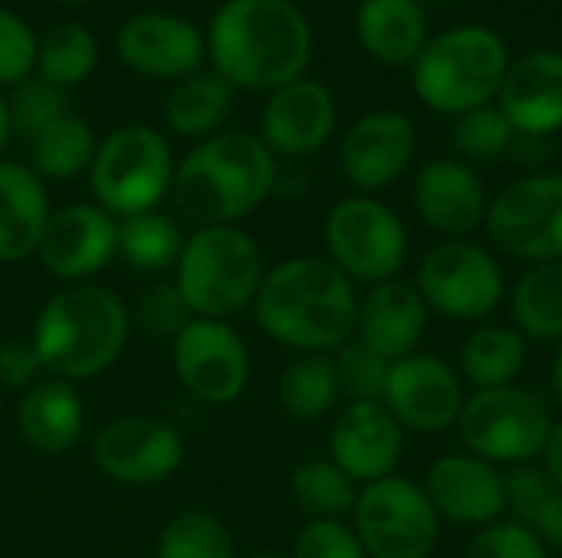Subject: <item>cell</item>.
<instances>
[{"label": "cell", "instance_id": "17", "mask_svg": "<svg viewBox=\"0 0 562 558\" xmlns=\"http://www.w3.org/2000/svg\"><path fill=\"white\" fill-rule=\"evenodd\" d=\"M402 451L405 431L385 401H346L329 428V460L359 487L392 477Z\"/></svg>", "mask_w": 562, "mask_h": 558}, {"label": "cell", "instance_id": "51", "mask_svg": "<svg viewBox=\"0 0 562 558\" xmlns=\"http://www.w3.org/2000/svg\"><path fill=\"white\" fill-rule=\"evenodd\" d=\"M59 3H69V7H79V3H92V0H59Z\"/></svg>", "mask_w": 562, "mask_h": 558}, {"label": "cell", "instance_id": "39", "mask_svg": "<svg viewBox=\"0 0 562 558\" xmlns=\"http://www.w3.org/2000/svg\"><path fill=\"white\" fill-rule=\"evenodd\" d=\"M514 135H517L514 125L507 122V115L497 105L471 109V112L458 115V122H454V145L464 158H474V161L501 158L514 145Z\"/></svg>", "mask_w": 562, "mask_h": 558}, {"label": "cell", "instance_id": "3", "mask_svg": "<svg viewBox=\"0 0 562 558\" xmlns=\"http://www.w3.org/2000/svg\"><path fill=\"white\" fill-rule=\"evenodd\" d=\"M128 332L132 316L122 296L99 283H79L43 303L30 342L49 378L82 385L119 362Z\"/></svg>", "mask_w": 562, "mask_h": 558}, {"label": "cell", "instance_id": "36", "mask_svg": "<svg viewBox=\"0 0 562 558\" xmlns=\"http://www.w3.org/2000/svg\"><path fill=\"white\" fill-rule=\"evenodd\" d=\"M155 558H237V549L231 529L217 516L204 510H184L165 523Z\"/></svg>", "mask_w": 562, "mask_h": 558}, {"label": "cell", "instance_id": "28", "mask_svg": "<svg viewBox=\"0 0 562 558\" xmlns=\"http://www.w3.org/2000/svg\"><path fill=\"white\" fill-rule=\"evenodd\" d=\"M527 349L530 342L514 326H477L461 345L458 375L461 382H471L477 391L517 385L527 365Z\"/></svg>", "mask_w": 562, "mask_h": 558}, {"label": "cell", "instance_id": "50", "mask_svg": "<svg viewBox=\"0 0 562 558\" xmlns=\"http://www.w3.org/2000/svg\"><path fill=\"white\" fill-rule=\"evenodd\" d=\"M247 558H290V556H280V553H257V556H247Z\"/></svg>", "mask_w": 562, "mask_h": 558}, {"label": "cell", "instance_id": "15", "mask_svg": "<svg viewBox=\"0 0 562 558\" xmlns=\"http://www.w3.org/2000/svg\"><path fill=\"white\" fill-rule=\"evenodd\" d=\"M382 401L395 414L402 431L445 434L458 428L468 395L458 368H451L445 358L412 352L392 365Z\"/></svg>", "mask_w": 562, "mask_h": 558}, {"label": "cell", "instance_id": "2", "mask_svg": "<svg viewBox=\"0 0 562 558\" xmlns=\"http://www.w3.org/2000/svg\"><path fill=\"white\" fill-rule=\"evenodd\" d=\"M204 43L217 76L257 92L303 79L313 56L310 23L293 0H227L211 16Z\"/></svg>", "mask_w": 562, "mask_h": 558}, {"label": "cell", "instance_id": "4", "mask_svg": "<svg viewBox=\"0 0 562 558\" xmlns=\"http://www.w3.org/2000/svg\"><path fill=\"white\" fill-rule=\"evenodd\" d=\"M277 184V161L263 138L217 132L175 164L171 201L198 227L237 224L254 214Z\"/></svg>", "mask_w": 562, "mask_h": 558}, {"label": "cell", "instance_id": "23", "mask_svg": "<svg viewBox=\"0 0 562 558\" xmlns=\"http://www.w3.org/2000/svg\"><path fill=\"white\" fill-rule=\"evenodd\" d=\"M428 312L431 309L415 283L402 276L375 283L359 299L356 339L372 352H379L382 358L398 362L422 345L428 329Z\"/></svg>", "mask_w": 562, "mask_h": 558}, {"label": "cell", "instance_id": "7", "mask_svg": "<svg viewBox=\"0 0 562 558\" xmlns=\"http://www.w3.org/2000/svg\"><path fill=\"white\" fill-rule=\"evenodd\" d=\"M175 158L168 141L148 125H122L105 135L89 164V187L115 220L158 210L171 194Z\"/></svg>", "mask_w": 562, "mask_h": 558}, {"label": "cell", "instance_id": "31", "mask_svg": "<svg viewBox=\"0 0 562 558\" xmlns=\"http://www.w3.org/2000/svg\"><path fill=\"white\" fill-rule=\"evenodd\" d=\"M510 316L527 342H562V260L537 263L517 280Z\"/></svg>", "mask_w": 562, "mask_h": 558}, {"label": "cell", "instance_id": "6", "mask_svg": "<svg viewBox=\"0 0 562 558\" xmlns=\"http://www.w3.org/2000/svg\"><path fill=\"white\" fill-rule=\"evenodd\" d=\"M510 69L507 43L487 26H454L425 43L412 62L418 99L441 115H464L497 99Z\"/></svg>", "mask_w": 562, "mask_h": 558}, {"label": "cell", "instance_id": "43", "mask_svg": "<svg viewBox=\"0 0 562 558\" xmlns=\"http://www.w3.org/2000/svg\"><path fill=\"white\" fill-rule=\"evenodd\" d=\"M464 558H550V553L530 529L514 520H501L471 539Z\"/></svg>", "mask_w": 562, "mask_h": 558}, {"label": "cell", "instance_id": "24", "mask_svg": "<svg viewBox=\"0 0 562 558\" xmlns=\"http://www.w3.org/2000/svg\"><path fill=\"white\" fill-rule=\"evenodd\" d=\"M501 112L517 135H553L562 128V53L537 49L510 62L497 92Z\"/></svg>", "mask_w": 562, "mask_h": 558}, {"label": "cell", "instance_id": "32", "mask_svg": "<svg viewBox=\"0 0 562 558\" xmlns=\"http://www.w3.org/2000/svg\"><path fill=\"white\" fill-rule=\"evenodd\" d=\"M277 398H280V408L293 421H303V424L333 414L339 408V401H342V388H339L333 355H300V358H293L280 372Z\"/></svg>", "mask_w": 562, "mask_h": 558}, {"label": "cell", "instance_id": "41", "mask_svg": "<svg viewBox=\"0 0 562 558\" xmlns=\"http://www.w3.org/2000/svg\"><path fill=\"white\" fill-rule=\"evenodd\" d=\"M290 558H369L352 523L346 520H310L296 539Z\"/></svg>", "mask_w": 562, "mask_h": 558}, {"label": "cell", "instance_id": "8", "mask_svg": "<svg viewBox=\"0 0 562 558\" xmlns=\"http://www.w3.org/2000/svg\"><path fill=\"white\" fill-rule=\"evenodd\" d=\"M326 260L339 266L352 283L395 280L408 260V227L382 201L369 194L342 197L323 224Z\"/></svg>", "mask_w": 562, "mask_h": 558}, {"label": "cell", "instance_id": "46", "mask_svg": "<svg viewBox=\"0 0 562 558\" xmlns=\"http://www.w3.org/2000/svg\"><path fill=\"white\" fill-rule=\"evenodd\" d=\"M547 549H562V490H557L543 510L533 516V523L527 526Z\"/></svg>", "mask_w": 562, "mask_h": 558}, {"label": "cell", "instance_id": "44", "mask_svg": "<svg viewBox=\"0 0 562 558\" xmlns=\"http://www.w3.org/2000/svg\"><path fill=\"white\" fill-rule=\"evenodd\" d=\"M560 487L547 477L543 467H514L507 477H504V503H507V513L514 516V523H520L524 529L533 523V516L543 510V503L557 493Z\"/></svg>", "mask_w": 562, "mask_h": 558}, {"label": "cell", "instance_id": "49", "mask_svg": "<svg viewBox=\"0 0 562 558\" xmlns=\"http://www.w3.org/2000/svg\"><path fill=\"white\" fill-rule=\"evenodd\" d=\"M550 385H553V395H557V401L562 405V342H560V349H557L553 368H550Z\"/></svg>", "mask_w": 562, "mask_h": 558}, {"label": "cell", "instance_id": "13", "mask_svg": "<svg viewBox=\"0 0 562 558\" xmlns=\"http://www.w3.org/2000/svg\"><path fill=\"white\" fill-rule=\"evenodd\" d=\"M178 385L201 405L227 408L250 385V352L240 332L221 319H191L171 339Z\"/></svg>", "mask_w": 562, "mask_h": 558}, {"label": "cell", "instance_id": "48", "mask_svg": "<svg viewBox=\"0 0 562 558\" xmlns=\"http://www.w3.org/2000/svg\"><path fill=\"white\" fill-rule=\"evenodd\" d=\"M10 138H13V132H10V109H7V99L0 95V155L7 151Z\"/></svg>", "mask_w": 562, "mask_h": 558}, {"label": "cell", "instance_id": "40", "mask_svg": "<svg viewBox=\"0 0 562 558\" xmlns=\"http://www.w3.org/2000/svg\"><path fill=\"white\" fill-rule=\"evenodd\" d=\"M191 309L184 306L181 293L175 289V283H155L145 289V296L135 306V326L148 335V339H175L188 322H191Z\"/></svg>", "mask_w": 562, "mask_h": 558}, {"label": "cell", "instance_id": "34", "mask_svg": "<svg viewBox=\"0 0 562 558\" xmlns=\"http://www.w3.org/2000/svg\"><path fill=\"white\" fill-rule=\"evenodd\" d=\"M290 493L310 520H346L359 500V483L333 460H306L293 470Z\"/></svg>", "mask_w": 562, "mask_h": 558}, {"label": "cell", "instance_id": "19", "mask_svg": "<svg viewBox=\"0 0 562 558\" xmlns=\"http://www.w3.org/2000/svg\"><path fill=\"white\" fill-rule=\"evenodd\" d=\"M119 59L148 79H184L204 59V36L181 16L145 10L125 20L115 33Z\"/></svg>", "mask_w": 562, "mask_h": 558}, {"label": "cell", "instance_id": "26", "mask_svg": "<svg viewBox=\"0 0 562 558\" xmlns=\"http://www.w3.org/2000/svg\"><path fill=\"white\" fill-rule=\"evenodd\" d=\"M49 214L46 181L26 164L0 158V263L36 257Z\"/></svg>", "mask_w": 562, "mask_h": 558}, {"label": "cell", "instance_id": "1", "mask_svg": "<svg viewBox=\"0 0 562 558\" xmlns=\"http://www.w3.org/2000/svg\"><path fill=\"white\" fill-rule=\"evenodd\" d=\"M250 309L267 339L300 355H333L356 339V283L326 257H290L267 270Z\"/></svg>", "mask_w": 562, "mask_h": 558}, {"label": "cell", "instance_id": "12", "mask_svg": "<svg viewBox=\"0 0 562 558\" xmlns=\"http://www.w3.org/2000/svg\"><path fill=\"white\" fill-rule=\"evenodd\" d=\"M487 237L524 263L562 260V174H530L507 184L487 210Z\"/></svg>", "mask_w": 562, "mask_h": 558}, {"label": "cell", "instance_id": "38", "mask_svg": "<svg viewBox=\"0 0 562 558\" xmlns=\"http://www.w3.org/2000/svg\"><path fill=\"white\" fill-rule=\"evenodd\" d=\"M333 362H336L339 388L349 401H382L385 398V385H389L395 362L382 358L379 352H372L359 339L336 349Z\"/></svg>", "mask_w": 562, "mask_h": 558}, {"label": "cell", "instance_id": "11", "mask_svg": "<svg viewBox=\"0 0 562 558\" xmlns=\"http://www.w3.org/2000/svg\"><path fill=\"white\" fill-rule=\"evenodd\" d=\"M415 286L431 312L458 322H477L501 306L507 276L484 247L471 240H445L425 253Z\"/></svg>", "mask_w": 562, "mask_h": 558}, {"label": "cell", "instance_id": "20", "mask_svg": "<svg viewBox=\"0 0 562 558\" xmlns=\"http://www.w3.org/2000/svg\"><path fill=\"white\" fill-rule=\"evenodd\" d=\"M412 197L425 227L448 240H461L484 227L491 210V197L481 174L454 158L428 161L415 178Z\"/></svg>", "mask_w": 562, "mask_h": 558}, {"label": "cell", "instance_id": "5", "mask_svg": "<svg viewBox=\"0 0 562 558\" xmlns=\"http://www.w3.org/2000/svg\"><path fill=\"white\" fill-rule=\"evenodd\" d=\"M267 276L260 243L237 224L198 227L178 257L175 289L194 319H221L254 306Z\"/></svg>", "mask_w": 562, "mask_h": 558}, {"label": "cell", "instance_id": "37", "mask_svg": "<svg viewBox=\"0 0 562 558\" xmlns=\"http://www.w3.org/2000/svg\"><path fill=\"white\" fill-rule=\"evenodd\" d=\"M7 109H10V132H13V138L20 145L30 141L46 125H53V122H59L63 115L72 112L66 89H59V86H53V82H46L40 76L23 79L13 89V95L7 99Z\"/></svg>", "mask_w": 562, "mask_h": 558}, {"label": "cell", "instance_id": "18", "mask_svg": "<svg viewBox=\"0 0 562 558\" xmlns=\"http://www.w3.org/2000/svg\"><path fill=\"white\" fill-rule=\"evenodd\" d=\"M415 158V125L395 109L362 115L342 138L339 168L366 194L395 184Z\"/></svg>", "mask_w": 562, "mask_h": 558}, {"label": "cell", "instance_id": "21", "mask_svg": "<svg viewBox=\"0 0 562 558\" xmlns=\"http://www.w3.org/2000/svg\"><path fill=\"white\" fill-rule=\"evenodd\" d=\"M425 493L438 516L461 526H491L507 513L504 503V474L494 464L474 454H448L428 467Z\"/></svg>", "mask_w": 562, "mask_h": 558}, {"label": "cell", "instance_id": "30", "mask_svg": "<svg viewBox=\"0 0 562 558\" xmlns=\"http://www.w3.org/2000/svg\"><path fill=\"white\" fill-rule=\"evenodd\" d=\"M23 148H26V168L33 174H40L43 181H69L92 164L99 141L89 122L69 112L59 122L46 125L43 132H36L30 141H23Z\"/></svg>", "mask_w": 562, "mask_h": 558}, {"label": "cell", "instance_id": "14", "mask_svg": "<svg viewBox=\"0 0 562 558\" xmlns=\"http://www.w3.org/2000/svg\"><path fill=\"white\" fill-rule=\"evenodd\" d=\"M92 464L119 487H155L181 470L184 437L165 418L125 414L95 434Z\"/></svg>", "mask_w": 562, "mask_h": 558}, {"label": "cell", "instance_id": "27", "mask_svg": "<svg viewBox=\"0 0 562 558\" xmlns=\"http://www.w3.org/2000/svg\"><path fill=\"white\" fill-rule=\"evenodd\" d=\"M356 33L369 56L389 66H405L425 49L428 20L418 0H362Z\"/></svg>", "mask_w": 562, "mask_h": 558}, {"label": "cell", "instance_id": "42", "mask_svg": "<svg viewBox=\"0 0 562 558\" xmlns=\"http://www.w3.org/2000/svg\"><path fill=\"white\" fill-rule=\"evenodd\" d=\"M36 69V33L23 16L0 7V86H20Z\"/></svg>", "mask_w": 562, "mask_h": 558}, {"label": "cell", "instance_id": "33", "mask_svg": "<svg viewBox=\"0 0 562 558\" xmlns=\"http://www.w3.org/2000/svg\"><path fill=\"white\" fill-rule=\"evenodd\" d=\"M184 240L181 224L165 210L119 217V257L138 273H175Z\"/></svg>", "mask_w": 562, "mask_h": 558}, {"label": "cell", "instance_id": "10", "mask_svg": "<svg viewBox=\"0 0 562 558\" xmlns=\"http://www.w3.org/2000/svg\"><path fill=\"white\" fill-rule=\"evenodd\" d=\"M352 529L369 558H431L441 539V516L425 487L392 474L359 490Z\"/></svg>", "mask_w": 562, "mask_h": 558}, {"label": "cell", "instance_id": "45", "mask_svg": "<svg viewBox=\"0 0 562 558\" xmlns=\"http://www.w3.org/2000/svg\"><path fill=\"white\" fill-rule=\"evenodd\" d=\"M43 378V362L30 339H3L0 342V388L23 395L30 385Z\"/></svg>", "mask_w": 562, "mask_h": 558}, {"label": "cell", "instance_id": "16", "mask_svg": "<svg viewBox=\"0 0 562 558\" xmlns=\"http://www.w3.org/2000/svg\"><path fill=\"white\" fill-rule=\"evenodd\" d=\"M119 257V220L99 204H66L49 214L36 260L66 286L89 283Z\"/></svg>", "mask_w": 562, "mask_h": 558}, {"label": "cell", "instance_id": "9", "mask_svg": "<svg viewBox=\"0 0 562 558\" xmlns=\"http://www.w3.org/2000/svg\"><path fill=\"white\" fill-rule=\"evenodd\" d=\"M468 454L487 464H533L543 457L547 437L553 431L550 408L527 388H487L464 401L458 421Z\"/></svg>", "mask_w": 562, "mask_h": 558}, {"label": "cell", "instance_id": "47", "mask_svg": "<svg viewBox=\"0 0 562 558\" xmlns=\"http://www.w3.org/2000/svg\"><path fill=\"white\" fill-rule=\"evenodd\" d=\"M543 470L547 477L562 490V421H553V431L543 447Z\"/></svg>", "mask_w": 562, "mask_h": 558}, {"label": "cell", "instance_id": "25", "mask_svg": "<svg viewBox=\"0 0 562 558\" xmlns=\"http://www.w3.org/2000/svg\"><path fill=\"white\" fill-rule=\"evenodd\" d=\"M13 424L30 451L43 457H63L82 441L86 405L76 385L46 375L16 398Z\"/></svg>", "mask_w": 562, "mask_h": 558}, {"label": "cell", "instance_id": "35", "mask_svg": "<svg viewBox=\"0 0 562 558\" xmlns=\"http://www.w3.org/2000/svg\"><path fill=\"white\" fill-rule=\"evenodd\" d=\"M95 62H99V43L79 23H59L36 39L40 79H46L59 89L79 86L82 79H89Z\"/></svg>", "mask_w": 562, "mask_h": 558}, {"label": "cell", "instance_id": "22", "mask_svg": "<svg viewBox=\"0 0 562 558\" xmlns=\"http://www.w3.org/2000/svg\"><path fill=\"white\" fill-rule=\"evenodd\" d=\"M260 138L273 155L303 158L319 151L336 132V99L316 79H296L270 92L260 118Z\"/></svg>", "mask_w": 562, "mask_h": 558}, {"label": "cell", "instance_id": "29", "mask_svg": "<svg viewBox=\"0 0 562 558\" xmlns=\"http://www.w3.org/2000/svg\"><path fill=\"white\" fill-rule=\"evenodd\" d=\"M234 109V86L217 72H191L165 99V122L184 138H211Z\"/></svg>", "mask_w": 562, "mask_h": 558}]
</instances>
